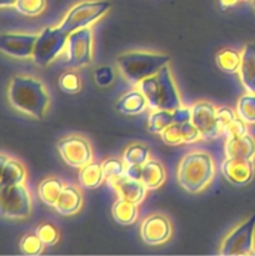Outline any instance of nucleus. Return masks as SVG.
Here are the masks:
<instances>
[{"instance_id": "dca6fc26", "label": "nucleus", "mask_w": 255, "mask_h": 256, "mask_svg": "<svg viewBox=\"0 0 255 256\" xmlns=\"http://www.w3.org/2000/svg\"><path fill=\"white\" fill-rule=\"evenodd\" d=\"M218 122H219L220 132L228 139L242 136L248 132L246 122L229 108L222 106L218 109Z\"/></svg>"}, {"instance_id": "20e7f679", "label": "nucleus", "mask_w": 255, "mask_h": 256, "mask_svg": "<svg viewBox=\"0 0 255 256\" xmlns=\"http://www.w3.org/2000/svg\"><path fill=\"white\" fill-rule=\"evenodd\" d=\"M168 62V55L149 52H129L118 58L120 72L132 84H139L142 80L152 76Z\"/></svg>"}, {"instance_id": "4468645a", "label": "nucleus", "mask_w": 255, "mask_h": 256, "mask_svg": "<svg viewBox=\"0 0 255 256\" xmlns=\"http://www.w3.org/2000/svg\"><path fill=\"white\" fill-rule=\"evenodd\" d=\"M222 172L225 179L234 186H245L254 178V162L252 160L226 159L222 164Z\"/></svg>"}, {"instance_id": "9b49d317", "label": "nucleus", "mask_w": 255, "mask_h": 256, "mask_svg": "<svg viewBox=\"0 0 255 256\" xmlns=\"http://www.w3.org/2000/svg\"><path fill=\"white\" fill-rule=\"evenodd\" d=\"M192 122L199 129L204 139H216L220 132L218 122V109L209 102H198L190 108Z\"/></svg>"}, {"instance_id": "423d86ee", "label": "nucleus", "mask_w": 255, "mask_h": 256, "mask_svg": "<svg viewBox=\"0 0 255 256\" xmlns=\"http://www.w3.org/2000/svg\"><path fill=\"white\" fill-rule=\"evenodd\" d=\"M60 26H46L38 35L32 60L39 66H46L62 52L69 36Z\"/></svg>"}, {"instance_id": "b1692460", "label": "nucleus", "mask_w": 255, "mask_h": 256, "mask_svg": "<svg viewBox=\"0 0 255 256\" xmlns=\"http://www.w3.org/2000/svg\"><path fill=\"white\" fill-rule=\"evenodd\" d=\"M138 205L139 204H135V202L120 198L112 205V218H114L118 224L122 225V226H128V225L135 222V220L138 219V214H139Z\"/></svg>"}, {"instance_id": "412c9836", "label": "nucleus", "mask_w": 255, "mask_h": 256, "mask_svg": "<svg viewBox=\"0 0 255 256\" xmlns=\"http://www.w3.org/2000/svg\"><path fill=\"white\" fill-rule=\"evenodd\" d=\"M25 178H26V170L22 162L10 158H8L5 162H2L0 186L24 184Z\"/></svg>"}, {"instance_id": "f704fd0d", "label": "nucleus", "mask_w": 255, "mask_h": 256, "mask_svg": "<svg viewBox=\"0 0 255 256\" xmlns=\"http://www.w3.org/2000/svg\"><path fill=\"white\" fill-rule=\"evenodd\" d=\"M180 125L182 124H172L162 130V139L165 144L170 145V146H178L179 144H182V134H180Z\"/></svg>"}, {"instance_id": "e433bc0d", "label": "nucleus", "mask_w": 255, "mask_h": 256, "mask_svg": "<svg viewBox=\"0 0 255 256\" xmlns=\"http://www.w3.org/2000/svg\"><path fill=\"white\" fill-rule=\"evenodd\" d=\"M94 79L99 86H108L114 80V72L109 66H102L95 70Z\"/></svg>"}, {"instance_id": "c85d7f7f", "label": "nucleus", "mask_w": 255, "mask_h": 256, "mask_svg": "<svg viewBox=\"0 0 255 256\" xmlns=\"http://www.w3.org/2000/svg\"><path fill=\"white\" fill-rule=\"evenodd\" d=\"M150 152L145 145L132 144L126 148L122 160L126 165H144L149 160Z\"/></svg>"}, {"instance_id": "473e14b6", "label": "nucleus", "mask_w": 255, "mask_h": 256, "mask_svg": "<svg viewBox=\"0 0 255 256\" xmlns=\"http://www.w3.org/2000/svg\"><path fill=\"white\" fill-rule=\"evenodd\" d=\"M59 86L66 94H75L82 89V82L75 72H66L60 76Z\"/></svg>"}, {"instance_id": "2eb2a0df", "label": "nucleus", "mask_w": 255, "mask_h": 256, "mask_svg": "<svg viewBox=\"0 0 255 256\" xmlns=\"http://www.w3.org/2000/svg\"><path fill=\"white\" fill-rule=\"evenodd\" d=\"M110 184L114 186V189L116 190L120 198L135 202V204H140L144 200L145 195H146L148 189L142 184V180L130 179L125 175L116 178L114 180H110Z\"/></svg>"}, {"instance_id": "a878e982", "label": "nucleus", "mask_w": 255, "mask_h": 256, "mask_svg": "<svg viewBox=\"0 0 255 256\" xmlns=\"http://www.w3.org/2000/svg\"><path fill=\"white\" fill-rule=\"evenodd\" d=\"M218 68L222 72L226 74H234L240 69V62H242V52H236L234 49H222L220 50L215 58Z\"/></svg>"}, {"instance_id": "ddd939ff", "label": "nucleus", "mask_w": 255, "mask_h": 256, "mask_svg": "<svg viewBox=\"0 0 255 256\" xmlns=\"http://www.w3.org/2000/svg\"><path fill=\"white\" fill-rule=\"evenodd\" d=\"M140 234L148 245L164 244L172 236V222L162 214L149 215L142 222Z\"/></svg>"}, {"instance_id": "ea45409f", "label": "nucleus", "mask_w": 255, "mask_h": 256, "mask_svg": "<svg viewBox=\"0 0 255 256\" xmlns=\"http://www.w3.org/2000/svg\"><path fill=\"white\" fill-rule=\"evenodd\" d=\"M18 0H0V6L2 8H12L16 5Z\"/></svg>"}, {"instance_id": "58836bf2", "label": "nucleus", "mask_w": 255, "mask_h": 256, "mask_svg": "<svg viewBox=\"0 0 255 256\" xmlns=\"http://www.w3.org/2000/svg\"><path fill=\"white\" fill-rule=\"evenodd\" d=\"M239 2H242V0H219V5L222 10H226L229 8L235 6Z\"/></svg>"}, {"instance_id": "0eeeda50", "label": "nucleus", "mask_w": 255, "mask_h": 256, "mask_svg": "<svg viewBox=\"0 0 255 256\" xmlns=\"http://www.w3.org/2000/svg\"><path fill=\"white\" fill-rule=\"evenodd\" d=\"M0 212L6 219H25L32 212V196L24 184L0 188Z\"/></svg>"}, {"instance_id": "c9c22d12", "label": "nucleus", "mask_w": 255, "mask_h": 256, "mask_svg": "<svg viewBox=\"0 0 255 256\" xmlns=\"http://www.w3.org/2000/svg\"><path fill=\"white\" fill-rule=\"evenodd\" d=\"M180 134H182V142H185V144L195 142H198L200 138H202V134H200L199 129L192 124V120L180 125Z\"/></svg>"}, {"instance_id": "39448f33", "label": "nucleus", "mask_w": 255, "mask_h": 256, "mask_svg": "<svg viewBox=\"0 0 255 256\" xmlns=\"http://www.w3.org/2000/svg\"><path fill=\"white\" fill-rule=\"evenodd\" d=\"M110 2L106 0H84L74 6L65 14L64 19L59 26L68 34L75 30L89 28L95 22L104 16L110 9Z\"/></svg>"}, {"instance_id": "a19ab883", "label": "nucleus", "mask_w": 255, "mask_h": 256, "mask_svg": "<svg viewBox=\"0 0 255 256\" xmlns=\"http://www.w3.org/2000/svg\"><path fill=\"white\" fill-rule=\"evenodd\" d=\"M252 8L255 9V0H252Z\"/></svg>"}, {"instance_id": "7c9ffc66", "label": "nucleus", "mask_w": 255, "mask_h": 256, "mask_svg": "<svg viewBox=\"0 0 255 256\" xmlns=\"http://www.w3.org/2000/svg\"><path fill=\"white\" fill-rule=\"evenodd\" d=\"M102 168L105 179H108V182H110V180H114L116 178H120L124 175L126 164L124 162V160L116 159V158H110V159L104 160V162L102 164Z\"/></svg>"}, {"instance_id": "79ce46f5", "label": "nucleus", "mask_w": 255, "mask_h": 256, "mask_svg": "<svg viewBox=\"0 0 255 256\" xmlns=\"http://www.w3.org/2000/svg\"><path fill=\"white\" fill-rule=\"evenodd\" d=\"M244 2H252V0H244Z\"/></svg>"}, {"instance_id": "bb28decb", "label": "nucleus", "mask_w": 255, "mask_h": 256, "mask_svg": "<svg viewBox=\"0 0 255 256\" xmlns=\"http://www.w3.org/2000/svg\"><path fill=\"white\" fill-rule=\"evenodd\" d=\"M172 124H176L174 110H155L149 116L148 130L152 134H162V130Z\"/></svg>"}, {"instance_id": "a211bd4d", "label": "nucleus", "mask_w": 255, "mask_h": 256, "mask_svg": "<svg viewBox=\"0 0 255 256\" xmlns=\"http://www.w3.org/2000/svg\"><path fill=\"white\" fill-rule=\"evenodd\" d=\"M240 82L248 92H255V44L249 42L242 52L239 69Z\"/></svg>"}, {"instance_id": "f8f14e48", "label": "nucleus", "mask_w": 255, "mask_h": 256, "mask_svg": "<svg viewBox=\"0 0 255 256\" xmlns=\"http://www.w3.org/2000/svg\"><path fill=\"white\" fill-rule=\"evenodd\" d=\"M38 35L4 32L0 36V49L6 55L16 59L32 58Z\"/></svg>"}, {"instance_id": "f3484780", "label": "nucleus", "mask_w": 255, "mask_h": 256, "mask_svg": "<svg viewBox=\"0 0 255 256\" xmlns=\"http://www.w3.org/2000/svg\"><path fill=\"white\" fill-rule=\"evenodd\" d=\"M226 158L238 160H252L255 158V139L246 134L242 136L230 138L225 144Z\"/></svg>"}, {"instance_id": "5701e85b", "label": "nucleus", "mask_w": 255, "mask_h": 256, "mask_svg": "<svg viewBox=\"0 0 255 256\" xmlns=\"http://www.w3.org/2000/svg\"><path fill=\"white\" fill-rule=\"evenodd\" d=\"M65 184L62 180L59 178H48V179L42 180L40 182L39 188H38V192H39V198L42 202L48 206H55L59 200L60 195H62V189H64Z\"/></svg>"}, {"instance_id": "f257e3e1", "label": "nucleus", "mask_w": 255, "mask_h": 256, "mask_svg": "<svg viewBox=\"0 0 255 256\" xmlns=\"http://www.w3.org/2000/svg\"><path fill=\"white\" fill-rule=\"evenodd\" d=\"M8 99L14 109L35 119H42L50 105V96L45 85L30 75L12 78L8 88Z\"/></svg>"}, {"instance_id": "4be33fe9", "label": "nucleus", "mask_w": 255, "mask_h": 256, "mask_svg": "<svg viewBox=\"0 0 255 256\" xmlns=\"http://www.w3.org/2000/svg\"><path fill=\"white\" fill-rule=\"evenodd\" d=\"M165 178L166 172L162 162L156 160H148L142 165V182L148 190H154L162 186L165 182Z\"/></svg>"}, {"instance_id": "9d476101", "label": "nucleus", "mask_w": 255, "mask_h": 256, "mask_svg": "<svg viewBox=\"0 0 255 256\" xmlns=\"http://www.w3.org/2000/svg\"><path fill=\"white\" fill-rule=\"evenodd\" d=\"M58 150L62 160L72 168H82L92 159L89 142L80 135H69L58 142Z\"/></svg>"}, {"instance_id": "7ed1b4c3", "label": "nucleus", "mask_w": 255, "mask_h": 256, "mask_svg": "<svg viewBox=\"0 0 255 256\" xmlns=\"http://www.w3.org/2000/svg\"><path fill=\"white\" fill-rule=\"evenodd\" d=\"M139 89L145 95L152 109L175 110L182 106V100L168 64L152 76L142 80Z\"/></svg>"}, {"instance_id": "4c0bfd02", "label": "nucleus", "mask_w": 255, "mask_h": 256, "mask_svg": "<svg viewBox=\"0 0 255 256\" xmlns=\"http://www.w3.org/2000/svg\"><path fill=\"white\" fill-rule=\"evenodd\" d=\"M125 176L134 180H142V165H126L125 168Z\"/></svg>"}, {"instance_id": "72a5a7b5", "label": "nucleus", "mask_w": 255, "mask_h": 256, "mask_svg": "<svg viewBox=\"0 0 255 256\" xmlns=\"http://www.w3.org/2000/svg\"><path fill=\"white\" fill-rule=\"evenodd\" d=\"M36 235L42 240L45 246H52L59 242V232L52 224H42L38 226Z\"/></svg>"}, {"instance_id": "f03ea898", "label": "nucleus", "mask_w": 255, "mask_h": 256, "mask_svg": "<svg viewBox=\"0 0 255 256\" xmlns=\"http://www.w3.org/2000/svg\"><path fill=\"white\" fill-rule=\"evenodd\" d=\"M215 175L214 160L208 152H192L185 155L178 168V182L192 194L209 186Z\"/></svg>"}, {"instance_id": "aec40b11", "label": "nucleus", "mask_w": 255, "mask_h": 256, "mask_svg": "<svg viewBox=\"0 0 255 256\" xmlns=\"http://www.w3.org/2000/svg\"><path fill=\"white\" fill-rule=\"evenodd\" d=\"M149 102L142 90H132L122 95L116 102V110L125 115H136L144 112Z\"/></svg>"}, {"instance_id": "393cba45", "label": "nucleus", "mask_w": 255, "mask_h": 256, "mask_svg": "<svg viewBox=\"0 0 255 256\" xmlns=\"http://www.w3.org/2000/svg\"><path fill=\"white\" fill-rule=\"evenodd\" d=\"M105 176L102 172V164L90 162L89 164L80 168L79 182L85 189H96L99 185H102Z\"/></svg>"}, {"instance_id": "c756f323", "label": "nucleus", "mask_w": 255, "mask_h": 256, "mask_svg": "<svg viewBox=\"0 0 255 256\" xmlns=\"http://www.w3.org/2000/svg\"><path fill=\"white\" fill-rule=\"evenodd\" d=\"M46 0H18L15 9L25 16H38L44 12Z\"/></svg>"}, {"instance_id": "1a4fd4ad", "label": "nucleus", "mask_w": 255, "mask_h": 256, "mask_svg": "<svg viewBox=\"0 0 255 256\" xmlns=\"http://www.w3.org/2000/svg\"><path fill=\"white\" fill-rule=\"evenodd\" d=\"M66 64L72 68L89 65L92 60V32L90 28L70 32L66 42Z\"/></svg>"}, {"instance_id": "cd10ccee", "label": "nucleus", "mask_w": 255, "mask_h": 256, "mask_svg": "<svg viewBox=\"0 0 255 256\" xmlns=\"http://www.w3.org/2000/svg\"><path fill=\"white\" fill-rule=\"evenodd\" d=\"M236 114L246 124H255V92H248L240 96L236 105Z\"/></svg>"}, {"instance_id": "2f4dec72", "label": "nucleus", "mask_w": 255, "mask_h": 256, "mask_svg": "<svg viewBox=\"0 0 255 256\" xmlns=\"http://www.w3.org/2000/svg\"><path fill=\"white\" fill-rule=\"evenodd\" d=\"M45 245L39 239L36 234L35 235H25L20 240V252L24 255H39L42 252Z\"/></svg>"}, {"instance_id": "6ab92c4d", "label": "nucleus", "mask_w": 255, "mask_h": 256, "mask_svg": "<svg viewBox=\"0 0 255 256\" xmlns=\"http://www.w3.org/2000/svg\"><path fill=\"white\" fill-rule=\"evenodd\" d=\"M82 206V195L75 185H65L62 195L55 205V210L60 215L70 216L80 212Z\"/></svg>"}, {"instance_id": "6e6552de", "label": "nucleus", "mask_w": 255, "mask_h": 256, "mask_svg": "<svg viewBox=\"0 0 255 256\" xmlns=\"http://www.w3.org/2000/svg\"><path fill=\"white\" fill-rule=\"evenodd\" d=\"M255 214L238 225L228 234L222 244L220 254L224 256L249 255L254 252Z\"/></svg>"}]
</instances>
